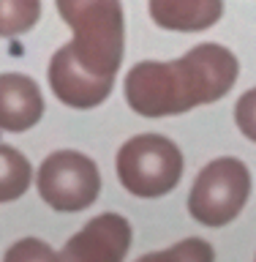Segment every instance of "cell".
Segmentation results:
<instances>
[{
	"instance_id": "obj_1",
	"label": "cell",
	"mask_w": 256,
	"mask_h": 262,
	"mask_svg": "<svg viewBox=\"0 0 256 262\" xmlns=\"http://www.w3.org/2000/svg\"><path fill=\"white\" fill-rule=\"evenodd\" d=\"M74 41L49 60V88L65 106L93 110L112 93L126 52L120 0H55Z\"/></svg>"
},
{
	"instance_id": "obj_2",
	"label": "cell",
	"mask_w": 256,
	"mask_h": 262,
	"mask_svg": "<svg viewBox=\"0 0 256 262\" xmlns=\"http://www.w3.org/2000/svg\"><path fill=\"white\" fill-rule=\"evenodd\" d=\"M240 74L237 57L221 44H199L177 60H142L126 77V101L142 118L183 115L224 98Z\"/></svg>"
},
{
	"instance_id": "obj_3",
	"label": "cell",
	"mask_w": 256,
	"mask_h": 262,
	"mask_svg": "<svg viewBox=\"0 0 256 262\" xmlns=\"http://www.w3.org/2000/svg\"><path fill=\"white\" fill-rule=\"evenodd\" d=\"M118 178L128 194L158 200L167 196L183 178V153L161 134H139L120 147Z\"/></svg>"
},
{
	"instance_id": "obj_4",
	"label": "cell",
	"mask_w": 256,
	"mask_h": 262,
	"mask_svg": "<svg viewBox=\"0 0 256 262\" xmlns=\"http://www.w3.org/2000/svg\"><path fill=\"white\" fill-rule=\"evenodd\" d=\"M251 196V172L240 159H216L196 175L188 213L204 227H224L240 216Z\"/></svg>"
},
{
	"instance_id": "obj_5",
	"label": "cell",
	"mask_w": 256,
	"mask_h": 262,
	"mask_svg": "<svg viewBox=\"0 0 256 262\" xmlns=\"http://www.w3.org/2000/svg\"><path fill=\"white\" fill-rule=\"evenodd\" d=\"M38 196L60 213L90 208L101 191V175L93 159L79 150H55L38 167Z\"/></svg>"
},
{
	"instance_id": "obj_6",
	"label": "cell",
	"mask_w": 256,
	"mask_h": 262,
	"mask_svg": "<svg viewBox=\"0 0 256 262\" xmlns=\"http://www.w3.org/2000/svg\"><path fill=\"white\" fill-rule=\"evenodd\" d=\"M131 249V224L118 213H101L82 227L57 254L74 262H120Z\"/></svg>"
},
{
	"instance_id": "obj_7",
	"label": "cell",
	"mask_w": 256,
	"mask_h": 262,
	"mask_svg": "<svg viewBox=\"0 0 256 262\" xmlns=\"http://www.w3.org/2000/svg\"><path fill=\"white\" fill-rule=\"evenodd\" d=\"M44 118V96L36 79L25 74H0V128L3 131H28Z\"/></svg>"
},
{
	"instance_id": "obj_8",
	"label": "cell",
	"mask_w": 256,
	"mask_h": 262,
	"mask_svg": "<svg viewBox=\"0 0 256 262\" xmlns=\"http://www.w3.org/2000/svg\"><path fill=\"white\" fill-rule=\"evenodd\" d=\"M221 14L224 0H150V16L164 30H207L221 19Z\"/></svg>"
},
{
	"instance_id": "obj_9",
	"label": "cell",
	"mask_w": 256,
	"mask_h": 262,
	"mask_svg": "<svg viewBox=\"0 0 256 262\" xmlns=\"http://www.w3.org/2000/svg\"><path fill=\"white\" fill-rule=\"evenodd\" d=\"M33 180V167L28 156L16 147L0 142V202H14L28 191Z\"/></svg>"
},
{
	"instance_id": "obj_10",
	"label": "cell",
	"mask_w": 256,
	"mask_h": 262,
	"mask_svg": "<svg viewBox=\"0 0 256 262\" xmlns=\"http://www.w3.org/2000/svg\"><path fill=\"white\" fill-rule=\"evenodd\" d=\"M41 19V0H0V38L33 30Z\"/></svg>"
},
{
	"instance_id": "obj_11",
	"label": "cell",
	"mask_w": 256,
	"mask_h": 262,
	"mask_svg": "<svg viewBox=\"0 0 256 262\" xmlns=\"http://www.w3.org/2000/svg\"><path fill=\"white\" fill-rule=\"evenodd\" d=\"M213 257H216V251H213L204 241H199V237H188V241H183L177 246V249L145 254L142 259H204V262H210Z\"/></svg>"
},
{
	"instance_id": "obj_12",
	"label": "cell",
	"mask_w": 256,
	"mask_h": 262,
	"mask_svg": "<svg viewBox=\"0 0 256 262\" xmlns=\"http://www.w3.org/2000/svg\"><path fill=\"white\" fill-rule=\"evenodd\" d=\"M235 123L245 137L256 142V88L245 90L235 104Z\"/></svg>"
},
{
	"instance_id": "obj_13",
	"label": "cell",
	"mask_w": 256,
	"mask_h": 262,
	"mask_svg": "<svg viewBox=\"0 0 256 262\" xmlns=\"http://www.w3.org/2000/svg\"><path fill=\"white\" fill-rule=\"evenodd\" d=\"M6 259H60L57 251H52L44 241H36V237H28V241H19L14 249L6 251Z\"/></svg>"
}]
</instances>
